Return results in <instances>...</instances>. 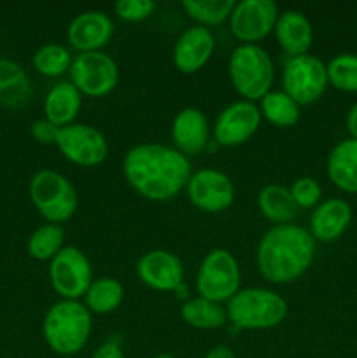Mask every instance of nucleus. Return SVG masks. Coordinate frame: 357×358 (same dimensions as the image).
<instances>
[{"label": "nucleus", "instance_id": "2eb2a0df", "mask_svg": "<svg viewBox=\"0 0 357 358\" xmlns=\"http://www.w3.org/2000/svg\"><path fill=\"white\" fill-rule=\"evenodd\" d=\"M140 282L156 292H174L184 283V266L175 254L168 250H149L136 262Z\"/></svg>", "mask_w": 357, "mask_h": 358}, {"label": "nucleus", "instance_id": "20e7f679", "mask_svg": "<svg viewBox=\"0 0 357 358\" xmlns=\"http://www.w3.org/2000/svg\"><path fill=\"white\" fill-rule=\"evenodd\" d=\"M287 301L280 294L261 287L240 289L226 304L227 322L241 331H268L287 317Z\"/></svg>", "mask_w": 357, "mask_h": 358}, {"label": "nucleus", "instance_id": "2f4dec72", "mask_svg": "<svg viewBox=\"0 0 357 358\" xmlns=\"http://www.w3.org/2000/svg\"><path fill=\"white\" fill-rule=\"evenodd\" d=\"M290 196H293L294 203L298 208H315L321 203L322 198V187L318 182L312 177H300L293 182L289 187Z\"/></svg>", "mask_w": 357, "mask_h": 358}, {"label": "nucleus", "instance_id": "39448f33", "mask_svg": "<svg viewBox=\"0 0 357 358\" xmlns=\"http://www.w3.org/2000/svg\"><path fill=\"white\" fill-rule=\"evenodd\" d=\"M227 73L233 90L244 100L255 101L272 91L275 66L261 45L240 44L231 52Z\"/></svg>", "mask_w": 357, "mask_h": 358}, {"label": "nucleus", "instance_id": "f257e3e1", "mask_svg": "<svg viewBox=\"0 0 357 358\" xmlns=\"http://www.w3.org/2000/svg\"><path fill=\"white\" fill-rule=\"evenodd\" d=\"M122 173L133 191L150 201H168L186 189L191 161L164 143H139L126 152Z\"/></svg>", "mask_w": 357, "mask_h": 358}, {"label": "nucleus", "instance_id": "c9c22d12", "mask_svg": "<svg viewBox=\"0 0 357 358\" xmlns=\"http://www.w3.org/2000/svg\"><path fill=\"white\" fill-rule=\"evenodd\" d=\"M203 358H237V355H234V352L230 348V346L217 345L214 346V348L210 350V352Z\"/></svg>", "mask_w": 357, "mask_h": 358}, {"label": "nucleus", "instance_id": "f8f14e48", "mask_svg": "<svg viewBox=\"0 0 357 358\" xmlns=\"http://www.w3.org/2000/svg\"><path fill=\"white\" fill-rule=\"evenodd\" d=\"M186 191L191 205L206 213L224 212L233 205L237 198L233 180L224 171L216 168L192 171Z\"/></svg>", "mask_w": 357, "mask_h": 358}, {"label": "nucleus", "instance_id": "72a5a7b5", "mask_svg": "<svg viewBox=\"0 0 357 358\" xmlns=\"http://www.w3.org/2000/svg\"><path fill=\"white\" fill-rule=\"evenodd\" d=\"M30 133L37 142L46 143V145H52V143H56V138H58L59 128L44 117L31 122Z\"/></svg>", "mask_w": 357, "mask_h": 358}, {"label": "nucleus", "instance_id": "bb28decb", "mask_svg": "<svg viewBox=\"0 0 357 358\" xmlns=\"http://www.w3.org/2000/svg\"><path fill=\"white\" fill-rule=\"evenodd\" d=\"M261 115L276 128H290L300 121V105L286 91H270L261 98Z\"/></svg>", "mask_w": 357, "mask_h": 358}, {"label": "nucleus", "instance_id": "393cba45", "mask_svg": "<svg viewBox=\"0 0 357 358\" xmlns=\"http://www.w3.org/2000/svg\"><path fill=\"white\" fill-rule=\"evenodd\" d=\"M181 317L186 324L195 329H202V331H214L227 324L226 308L200 296L188 299L182 304Z\"/></svg>", "mask_w": 357, "mask_h": 358}, {"label": "nucleus", "instance_id": "9b49d317", "mask_svg": "<svg viewBox=\"0 0 357 358\" xmlns=\"http://www.w3.org/2000/svg\"><path fill=\"white\" fill-rule=\"evenodd\" d=\"M55 145L65 159L83 168L98 166L108 156V142L104 133L79 122L59 128Z\"/></svg>", "mask_w": 357, "mask_h": 358}, {"label": "nucleus", "instance_id": "aec40b11", "mask_svg": "<svg viewBox=\"0 0 357 358\" xmlns=\"http://www.w3.org/2000/svg\"><path fill=\"white\" fill-rule=\"evenodd\" d=\"M273 31L279 45L289 58L308 55L314 41V28L301 10L289 9L280 13Z\"/></svg>", "mask_w": 357, "mask_h": 358}, {"label": "nucleus", "instance_id": "f03ea898", "mask_svg": "<svg viewBox=\"0 0 357 358\" xmlns=\"http://www.w3.org/2000/svg\"><path fill=\"white\" fill-rule=\"evenodd\" d=\"M315 257V240L298 224L273 226L259 240L255 262L265 280L276 285L296 282Z\"/></svg>", "mask_w": 357, "mask_h": 358}, {"label": "nucleus", "instance_id": "f3484780", "mask_svg": "<svg viewBox=\"0 0 357 358\" xmlns=\"http://www.w3.org/2000/svg\"><path fill=\"white\" fill-rule=\"evenodd\" d=\"M216 49V38L210 28L189 27L181 34L174 45V65L182 73H195L210 62Z\"/></svg>", "mask_w": 357, "mask_h": 358}, {"label": "nucleus", "instance_id": "c756f323", "mask_svg": "<svg viewBox=\"0 0 357 358\" xmlns=\"http://www.w3.org/2000/svg\"><path fill=\"white\" fill-rule=\"evenodd\" d=\"M72 55L66 49V45L58 42H49L41 45L31 56L35 70L46 77H59L66 73L72 65Z\"/></svg>", "mask_w": 357, "mask_h": 358}, {"label": "nucleus", "instance_id": "6e6552de", "mask_svg": "<svg viewBox=\"0 0 357 358\" xmlns=\"http://www.w3.org/2000/svg\"><path fill=\"white\" fill-rule=\"evenodd\" d=\"M49 280L62 299L79 301L93 282L90 259L80 248L66 245L49 261Z\"/></svg>", "mask_w": 357, "mask_h": 358}, {"label": "nucleus", "instance_id": "b1692460", "mask_svg": "<svg viewBox=\"0 0 357 358\" xmlns=\"http://www.w3.org/2000/svg\"><path fill=\"white\" fill-rule=\"evenodd\" d=\"M258 208L261 215L275 226L293 224V220L300 213V208L294 203L289 189L279 184H268L259 191Z\"/></svg>", "mask_w": 357, "mask_h": 358}, {"label": "nucleus", "instance_id": "ddd939ff", "mask_svg": "<svg viewBox=\"0 0 357 358\" xmlns=\"http://www.w3.org/2000/svg\"><path fill=\"white\" fill-rule=\"evenodd\" d=\"M279 6L273 0H241L234 3L230 30L244 44H258L275 30Z\"/></svg>", "mask_w": 357, "mask_h": 358}, {"label": "nucleus", "instance_id": "423d86ee", "mask_svg": "<svg viewBox=\"0 0 357 358\" xmlns=\"http://www.w3.org/2000/svg\"><path fill=\"white\" fill-rule=\"evenodd\" d=\"M30 199L35 210L48 224H58L70 220L79 208V194L72 182L55 170L35 171L28 185Z\"/></svg>", "mask_w": 357, "mask_h": 358}, {"label": "nucleus", "instance_id": "5701e85b", "mask_svg": "<svg viewBox=\"0 0 357 358\" xmlns=\"http://www.w3.org/2000/svg\"><path fill=\"white\" fill-rule=\"evenodd\" d=\"M31 96V83L23 66L10 58H0V105L20 108Z\"/></svg>", "mask_w": 357, "mask_h": 358}, {"label": "nucleus", "instance_id": "9d476101", "mask_svg": "<svg viewBox=\"0 0 357 358\" xmlns=\"http://www.w3.org/2000/svg\"><path fill=\"white\" fill-rule=\"evenodd\" d=\"M328 69L317 56L303 55L289 58L282 70V91L298 105H310L324 94L328 87Z\"/></svg>", "mask_w": 357, "mask_h": 358}, {"label": "nucleus", "instance_id": "a878e982", "mask_svg": "<svg viewBox=\"0 0 357 358\" xmlns=\"http://www.w3.org/2000/svg\"><path fill=\"white\" fill-rule=\"evenodd\" d=\"M125 299V287L119 280L97 278L91 282L86 296H84V306L90 310L91 315H107L118 310Z\"/></svg>", "mask_w": 357, "mask_h": 358}, {"label": "nucleus", "instance_id": "4468645a", "mask_svg": "<svg viewBox=\"0 0 357 358\" xmlns=\"http://www.w3.org/2000/svg\"><path fill=\"white\" fill-rule=\"evenodd\" d=\"M262 115L254 101L238 100L220 110L214 122V140L223 147H237L258 133Z\"/></svg>", "mask_w": 357, "mask_h": 358}, {"label": "nucleus", "instance_id": "4c0bfd02", "mask_svg": "<svg viewBox=\"0 0 357 358\" xmlns=\"http://www.w3.org/2000/svg\"><path fill=\"white\" fill-rule=\"evenodd\" d=\"M153 358H175L174 355H170V353H160V355L153 357Z\"/></svg>", "mask_w": 357, "mask_h": 358}, {"label": "nucleus", "instance_id": "c85d7f7f", "mask_svg": "<svg viewBox=\"0 0 357 358\" xmlns=\"http://www.w3.org/2000/svg\"><path fill=\"white\" fill-rule=\"evenodd\" d=\"M233 0H184L182 9L200 27H216L230 20L234 9Z\"/></svg>", "mask_w": 357, "mask_h": 358}, {"label": "nucleus", "instance_id": "7c9ffc66", "mask_svg": "<svg viewBox=\"0 0 357 358\" xmlns=\"http://www.w3.org/2000/svg\"><path fill=\"white\" fill-rule=\"evenodd\" d=\"M329 84L345 93H357V55H338L326 65Z\"/></svg>", "mask_w": 357, "mask_h": 358}, {"label": "nucleus", "instance_id": "dca6fc26", "mask_svg": "<svg viewBox=\"0 0 357 358\" xmlns=\"http://www.w3.org/2000/svg\"><path fill=\"white\" fill-rule=\"evenodd\" d=\"M114 35V23L104 10H84L70 21L66 38L79 52L102 51Z\"/></svg>", "mask_w": 357, "mask_h": 358}, {"label": "nucleus", "instance_id": "473e14b6", "mask_svg": "<svg viewBox=\"0 0 357 358\" xmlns=\"http://www.w3.org/2000/svg\"><path fill=\"white\" fill-rule=\"evenodd\" d=\"M114 10L119 20L128 23H140L153 16L156 3L153 0H119L114 3Z\"/></svg>", "mask_w": 357, "mask_h": 358}, {"label": "nucleus", "instance_id": "a211bd4d", "mask_svg": "<svg viewBox=\"0 0 357 358\" xmlns=\"http://www.w3.org/2000/svg\"><path fill=\"white\" fill-rule=\"evenodd\" d=\"M174 147L184 156H196L209 147L210 124L206 115L196 107H186L172 122Z\"/></svg>", "mask_w": 357, "mask_h": 358}, {"label": "nucleus", "instance_id": "e433bc0d", "mask_svg": "<svg viewBox=\"0 0 357 358\" xmlns=\"http://www.w3.org/2000/svg\"><path fill=\"white\" fill-rule=\"evenodd\" d=\"M346 128H349V133L352 135L350 138L357 140V103H354L350 107L349 114H346Z\"/></svg>", "mask_w": 357, "mask_h": 358}, {"label": "nucleus", "instance_id": "0eeeda50", "mask_svg": "<svg viewBox=\"0 0 357 358\" xmlns=\"http://www.w3.org/2000/svg\"><path fill=\"white\" fill-rule=\"evenodd\" d=\"M240 266L226 248H214L202 261L196 276L200 297L214 303H227L240 290Z\"/></svg>", "mask_w": 357, "mask_h": 358}, {"label": "nucleus", "instance_id": "412c9836", "mask_svg": "<svg viewBox=\"0 0 357 358\" xmlns=\"http://www.w3.org/2000/svg\"><path fill=\"white\" fill-rule=\"evenodd\" d=\"M83 107V94L70 80H62L49 90L44 100V117L58 128L74 124Z\"/></svg>", "mask_w": 357, "mask_h": 358}, {"label": "nucleus", "instance_id": "cd10ccee", "mask_svg": "<svg viewBox=\"0 0 357 358\" xmlns=\"http://www.w3.org/2000/svg\"><path fill=\"white\" fill-rule=\"evenodd\" d=\"M65 231L58 224H44L30 234L27 243L28 255L35 261H51L65 245Z\"/></svg>", "mask_w": 357, "mask_h": 358}, {"label": "nucleus", "instance_id": "4be33fe9", "mask_svg": "<svg viewBox=\"0 0 357 358\" xmlns=\"http://www.w3.org/2000/svg\"><path fill=\"white\" fill-rule=\"evenodd\" d=\"M328 177L345 192H357V140L336 143L328 156Z\"/></svg>", "mask_w": 357, "mask_h": 358}, {"label": "nucleus", "instance_id": "1a4fd4ad", "mask_svg": "<svg viewBox=\"0 0 357 358\" xmlns=\"http://www.w3.org/2000/svg\"><path fill=\"white\" fill-rule=\"evenodd\" d=\"M70 83L83 96L102 98L118 86L119 69L112 56L104 51L79 52L70 65Z\"/></svg>", "mask_w": 357, "mask_h": 358}, {"label": "nucleus", "instance_id": "7ed1b4c3", "mask_svg": "<svg viewBox=\"0 0 357 358\" xmlns=\"http://www.w3.org/2000/svg\"><path fill=\"white\" fill-rule=\"evenodd\" d=\"M93 315L80 301H58L46 311L42 334L49 350L63 357L79 353L88 345Z\"/></svg>", "mask_w": 357, "mask_h": 358}, {"label": "nucleus", "instance_id": "6ab92c4d", "mask_svg": "<svg viewBox=\"0 0 357 358\" xmlns=\"http://www.w3.org/2000/svg\"><path fill=\"white\" fill-rule=\"evenodd\" d=\"M352 208L346 201L338 198L318 203L310 215V234L315 241H335L350 226Z\"/></svg>", "mask_w": 357, "mask_h": 358}, {"label": "nucleus", "instance_id": "f704fd0d", "mask_svg": "<svg viewBox=\"0 0 357 358\" xmlns=\"http://www.w3.org/2000/svg\"><path fill=\"white\" fill-rule=\"evenodd\" d=\"M91 358H126L125 352H122V341L119 336H112L105 343H102Z\"/></svg>", "mask_w": 357, "mask_h": 358}]
</instances>
